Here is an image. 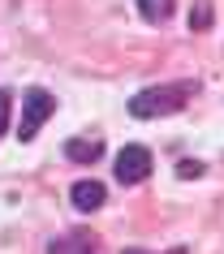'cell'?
<instances>
[{"label": "cell", "mask_w": 224, "mask_h": 254, "mask_svg": "<svg viewBox=\"0 0 224 254\" xmlns=\"http://www.w3.org/2000/svg\"><path fill=\"white\" fill-rule=\"evenodd\" d=\"M194 95H198V82H159V86H147V91H138L130 99V117H138V121L172 117V112H181Z\"/></svg>", "instance_id": "1"}, {"label": "cell", "mask_w": 224, "mask_h": 254, "mask_svg": "<svg viewBox=\"0 0 224 254\" xmlns=\"http://www.w3.org/2000/svg\"><path fill=\"white\" fill-rule=\"evenodd\" d=\"M52 108H56V99L43 86H30L26 95H22V125H17V138L22 142H30V138L43 129V121L52 117Z\"/></svg>", "instance_id": "2"}, {"label": "cell", "mask_w": 224, "mask_h": 254, "mask_svg": "<svg viewBox=\"0 0 224 254\" xmlns=\"http://www.w3.org/2000/svg\"><path fill=\"white\" fill-rule=\"evenodd\" d=\"M112 173H117L121 186H138L143 177H151V151L143 142H130V147L117 151V164H112Z\"/></svg>", "instance_id": "3"}, {"label": "cell", "mask_w": 224, "mask_h": 254, "mask_svg": "<svg viewBox=\"0 0 224 254\" xmlns=\"http://www.w3.org/2000/svg\"><path fill=\"white\" fill-rule=\"evenodd\" d=\"M108 198V190L99 186V181H78V186L69 190V202L78 207V211H99Z\"/></svg>", "instance_id": "4"}, {"label": "cell", "mask_w": 224, "mask_h": 254, "mask_svg": "<svg viewBox=\"0 0 224 254\" xmlns=\"http://www.w3.org/2000/svg\"><path fill=\"white\" fill-rule=\"evenodd\" d=\"M95 246V237L91 233H65V237H56V241H48V254H82V250H91Z\"/></svg>", "instance_id": "5"}, {"label": "cell", "mask_w": 224, "mask_h": 254, "mask_svg": "<svg viewBox=\"0 0 224 254\" xmlns=\"http://www.w3.org/2000/svg\"><path fill=\"white\" fill-rule=\"evenodd\" d=\"M99 151H104L99 138H69V142H65V155H69V160H78V164H95V160H99Z\"/></svg>", "instance_id": "6"}, {"label": "cell", "mask_w": 224, "mask_h": 254, "mask_svg": "<svg viewBox=\"0 0 224 254\" xmlns=\"http://www.w3.org/2000/svg\"><path fill=\"white\" fill-rule=\"evenodd\" d=\"M138 13H143L147 22H168V17L177 13V0H138Z\"/></svg>", "instance_id": "7"}, {"label": "cell", "mask_w": 224, "mask_h": 254, "mask_svg": "<svg viewBox=\"0 0 224 254\" xmlns=\"http://www.w3.org/2000/svg\"><path fill=\"white\" fill-rule=\"evenodd\" d=\"M211 26V4H207V0H198V4H194V30H207Z\"/></svg>", "instance_id": "8"}, {"label": "cell", "mask_w": 224, "mask_h": 254, "mask_svg": "<svg viewBox=\"0 0 224 254\" xmlns=\"http://www.w3.org/2000/svg\"><path fill=\"white\" fill-rule=\"evenodd\" d=\"M9 129V91H0V138Z\"/></svg>", "instance_id": "9"}, {"label": "cell", "mask_w": 224, "mask_h": 254, "mask_svg": "<svg viewBox=\"0 0 224 254\" xmlns=\"http://www.w3.org/2000/svg\"><path fill=\"white\" fill-rule=\"evenodd\" d=\"M198 173H203V164H198V160H181V164H177V177H198Z\"/></svg>", "instance_id": "10"}, {"label": "cell", "mask_w": 224, "mask_h": 254, "mask_svg": "<svg viewBox=\"0 0 224 254\" xmlns=\"http://www.w3.org/2000/svg\"><path fill=\"white\" fill-rule=\"evenodd\" d=\"M121 254H147V250H138V246H130V250H121ZM168 254H185V250H168Z\"/></svg>", "instance_id": "11"}, {"label": "cell", "mask_w": 224, "mask_h": 254, "mask_svg": "<svg viewBox=\"0 0 224 254\" xmlns=\"http://www.w3.org/2000/svg\"><path fill=\"white\" fill-rule=\"evenodd\" d=\"M82 254H95V246H91V250H82Z\"/></svg>", "instance_id": "12"}]
</instances>
